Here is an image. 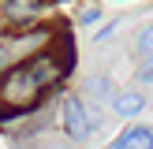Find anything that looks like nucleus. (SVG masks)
Wrapping results in <instances>:
<instances>
[{
	"instance_id": "obj_1",
	"label": "nucleus",
	"mask_w": 153,
	"mask_h": 149,
	"mask_svg": "<svg viewBox=\"0 0 153 149\" xmlns=\"http://www.w3.org/2000/svg\"><path fill=\"white\" fill-rule=\"evenodd\" d=\"M60 74H64V67L52 56L22 60L11 71H4V78H0V104H11V112L34 108V101H41L49 93V86L60 82Z\"/></svg>"
},
{
	"instance_id": "obj_2",
	"label": "nucleus",
	"mask_w": 153,
	"mask_h": 149,
	"mask_svg": "<svg viewBox=\"0 0 153 149\" xmlns=\"http://www.w3.org/2000/svg\"><path fill=\"white\" fill-rule=\"evenodd\" d=\"M64 134L71 142H90L97 134V116L90 112V104L82 97H64Z\"/></svg>"
},
{
	"instance_id": "obj_3",
	"label": "nucleus",
	"mask_w": 153,
	"mask_h": 149,
	"mask_svg": "<svg viewBox=\"0 0 153 149\" xmlns=\"http://www.w3.org/2000/svg\"><path fill=\"white\" fill-rule=\"evenodd\" d=\"M41 0H4V19L11 26H30V22L41 15Z\"/></svg>"
},
{
	"instance_id": "obj_4",
	"label": "nucleus",
	"mask_w": 153,
	"mask_h": 149,
	"mask_svg": "<svg viewBox=\"0 0 153 149\" xmlns=\"http://www.w3.org/2000/svg\"><path fill=\"white\" fill-rule=\"evenodd\" d=\"M112 149H153V127H138V123L127 127V131L112 142Z\"/></svg>"
},
{
	"instance_id": "obj_5",
	"label": "nucleus",
	"mask_w": 153,
	"mask_h": 149,
	"mask_svg": "<svg viewBox=\"0 0 153 149\" xmlns=\"http://www.w3.org/2000/svg\"><path fill=\"white\" fill-rule=\"evenodd\" d=\"M142 108H146V97L134 93V89H127V93H116V97H112V112H116L120 119H134Z\"/></svg>"
},
{
	"instance_id": "obj_6",
	"label": "nucleus",
	"mask_w": 153,
	"mask_h": 149,
	"mask_svg": "<svg viewBox=\"0 0 153 149\" xmlns=\"http://www.w3.org/2000/svg\"><path fill=\"white\" fill-rule=\"evenodd\" d=\"M134 45H138V56H153V22L138 30V41Z\"/></svg>"
},
{
	"instance_id": "obj_7",
	"label": "nucleus",
	"mask_w": 153,
	"mask_h": 149,
	"mask_svg": "<svg viewBox=\"0 0 153 149\" xmlns=\"http://www.w3.org/2000/svg\"><path fill=\"white\" fill-rule=\"evenodd\" d=\"M138 82L153 86V56H142V67H138Z\"/></svg>"
},
{
	"instance_id": "obj_8",
	"label": "nucleus",
	"mask_w": 153,
	"mask_h": 149,
	"mask_svg": "<svg viewBox=\"0 0 153 149\" xmlns=\"http://www.w3.org/2000/svg\"><path fill=\"white\" fill-rule=\"evenodd\" d=\"M79 22L82 26H97V22H101V11H97V7H86V11L79 15Z\"/></svg>"
},
{
	"instance_id": "obj_9",
	"label": "nucleus",
	"mask_w": 153,
	"mask_h": 149,
	"mask_svg": "<svg viewBox=\"0 0 153 149\" xmlns=\"http://www.w3.org/2000/svg\"><path fill=\"white\" fill-rule=\"evenodd\" d=\"M7 63V41H0V67Z\"/></svg>"
}]
</instances>
